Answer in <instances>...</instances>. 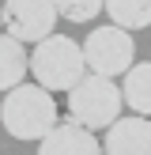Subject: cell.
Masks as SVG:
<instances>
[{
	"mask_svg": "<svg viewBox=\"0 0 151 155\" xmlns=\"http://www.w3.org/2000/svg\"><path fill=\"white\" fill-rule=\"evenodd\" d=\"M57 8L53 0H4L0 4V23H4V34H11L15 42H42L53 34L57 27Z\"/></svg>",
	"mask_w": 151,
	"mask_h": 155,
	"instance_id": "5",
	"label": "cell"
},
{
	"mask_svg": "<svg viewBox=\"0 0 151 155\" xmlns=\"http://www.w3.org/2000/svg\"><path fill=\"white\" fill-rule=\"evenodd\" d=\"M60 121V110L53 95L38 83H19L0 102V125L15 140H42L53 125Z\"/></svg>",
	"mask_w": 151,
	"mask_h": 155,
	"instance_id": "1",
	"label": "cell"
},
{
	"mask_svg": "<svg viewBox=\"0 0 151 155\" xmlns=\"http://www.w3.org/2000/svg\"><path fill=\"white\" fill-rule=\"evenodd\" d=\"M125 110V98H121V87L113 80H102V76H83L72 91H68V121L91 129H110L113 121Z\"/></svg>",
	"mask_w": 151,
	"mask_h": 155,
	"instance_id": "3",
	"label": "cell"
},
{
	"mask_svg": "<svg viewBox=\"0 0 151 155\" xmlns=\"http://www.w3.org/2000/svg\"><path fill=\"white\" fill-rule=\"evenodd\" d=\"M132 57H136V42L128 30L113 27H95L83 42V64H87L91 76H102V80H117L132 68Z\"/></svg>",
	"mask_w": 151,
	"mask_h": 155,
	"instance_id": "4",
	"label": "cell"
},
{
	"mask_svg": "<svg viewBox=\"0 0 151 155\" xmlns=\"http://www.w3.org/2000/svg\"><path fill=\"white\" fill-rule=\"evenodd\" d=\"M53 8L68 23H87V19H98L106 12V0H53Z\"/></svg>",
	"mask_w": 151,
	"mask_h": 155,
	"instance_id": "11",
	"label": "cell"
},
{
	"mask_svg": "<svg viewBox=\"0 0 151 155\" xmlns=\"http://www.w3.org/2000/svg\"><path fill=\"white\" fill-rule=\"evenodd\" d=\"M121 98L136 117H151V61H140V64H132L125 72Z\"/></svg>",
	"mask_w": 151,
	"mask_h": 155,
	"instance_id": "8",
	"label": "cell"
},
{
	"mask_svg": "<svg viewBox=\"0 0 151 155\" xmlns=\"http://www.w3.org/2000/svg\"><path fill=\"white\" fill-rule=\"evenodd\" d=\"M102 155H151V117H117L106 129Z\"/></svg>",
	"mask_w": 151,
	"mask_h": 155,
	"instance_id": "7",
	"label": "cell"
},
{
	"mask_svg": "<svg viewBox=\"0 0 151 155\" xmlns=\"http://www.w3.org/2000/svg\"><path fill=\"white\" fill-rule=\"evenodd\" d=\"M30 76L38 80V87H45L49 95H60V91H72L76 83L87 76V64H83V45L72 42L68 34H49L34 45L30 53Z\"/></svg>",
	"mask_w": 151,
	"mask_h": 155,
	"instance_id": "2",
	"label": "cell"
},
{
	"mask_svg": "<svg viewBox=\"0 0 151 155\" xmlns=\"http://www.w3.org/2000/svg\"><path fill=\"white\" fill-rule=\"evenodd\" d=\"M30 72V57L27 49H23V42H15L11 34H0V91H11L19 87L23 80H27Z\"/></svg>",
	"mask_w": 151,
	"mask_h": 155,
	"instance_id": "9",
	"label": "cell"
},
{
	"mask_svg": "<svg viewBox=\"0 0 151 155\" xmlns=\"http://www.w3.org/2000/svg\"><path fill=\"white\" fill-rule=\"evenodd\" d=\"M106 15L121 30H147L151 27V0H106Z\"/></svg>",
	"mask_w": 151,
	"mask_h": 155,
	"instance_id": "10",
	"label": "cell"
},
{
	"mask_svg": "<svg viewBox=\"0 0 151 155\" xmlns=\"http://www.w3.org/2000/svg\"><path fill=\"white\" fill-rule=\"evenodd\" d=\"M38 155H102V144L91 129L76 125V121H57L38 140Z\"/></svg>",
	"mask_w": 151,
	"mask_h": 155,
	"instance_id": "6",
	"label": "cell"
}]
</instances>
